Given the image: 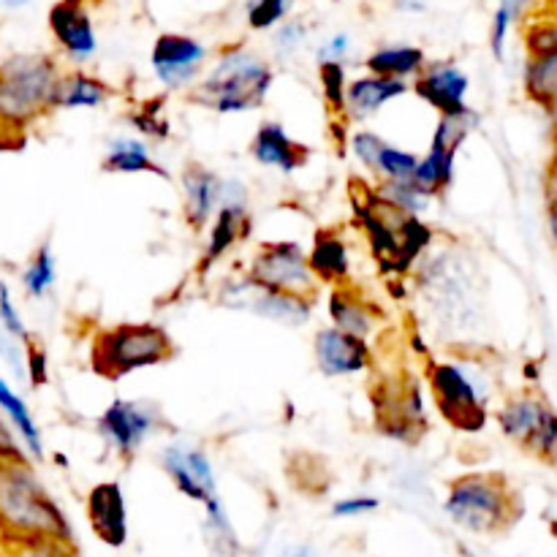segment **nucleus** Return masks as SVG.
Wrapping results in <instances>:
<instances>
[{"label":"nucleus","mask_w":557,"mask_h":557,"mask_svg":"<svg viewBox=\"0 0 557 557\" xmlns=\"http://www.w3.org/2000/svg\"><path fill=\"white\" fill-rule=\"evenodd\" d=\"M330 319L337 330L351 332L357 337H370L375 326L384 321V310L348 283V286H337L330 292Z\"/></svg>","instance_id":"nucleus-22"},{"label":"nucleus","mask_w":557,"mask_h":557,"mask_svg":"<svg viewBox=\"0 0 557 557\" xmlns=\"http://www.w3.org/2000/svg\"><path fill=\"white\" fill-rule=\"evenodd\" d=\"M348 47H351V41H348L346 33H337L335 38H330V44H326V47H321V52H319L321 63H330V60L332 63H341V60L346 58Z\"/></svg>","instance_id":"nucleus-46"},{"label":"nucleus","mask_w":557,"mask_h":557,"mask_svg":"<svg viewBox=\"0 0 557 557\" xmlns=\"http://www.w3.org/2000/svg\"><path fill=\"white\" fill-rule=\"evenodd\" d=\"M0 462H9V466H27V457L22 451V446L16 444L14 435L9 433L3 422H0Z\"/></svg>","instance_id":"nucleus-44"},{"label":"nucleus","mask_w":557,"mask_h":557,"mask_svg":"<svg viewBox=\"0 0 557 557\" xmlns=\"http://www.w3.org/2000/svg\"><path fill=\"white\" fill-rule=\"evenodd\" d=\"M389 145L386 139H381L379 134H373V131H359V134H354L351 139V150L354 156L359 158V163H362L368 172H379V158L381 152H384V147Z\"/></svg>","instance_id":"nucleus-38"},{"label":"nucleus","mask_w":557,"mask_h":557,"mask_svg":"<svg viewBox=\"0 0 557 557\" xmlns=\"http://www.w3.org/2000/svg\"><path fill=\"white\" fill-rule=\"evenodd\" d=\"M294 0H250L248 3V25L253 30H270L286 20Z\"/></svg>","instance_id":"nucleus-37"},{"label":"nucleus","mask_w":557,"mask_h":557,"mask_svg":"<svg viewBox=\"0 0 557 557\" xmlns=\"http://www.w3.org/2000/svg\"><path fill=\"white\" fill-rule=\"evenodd\" d=\"M544 210H547L549 237H553L557 248V166H553V163H549L547 174H544Z\"/></svg>","instance_id":"nucleus-42"},{"label":"nucleus","mask_w":557,"mask_h":557,"mask_svg":"<svg viewBox=\"0 0 557 557\" xmlns=\"http://www.w3.org/2000/svg\"><path fill=\"white\" fill-rule=\"evenodd\" d=\"M468 76L451 63H433L413 79V92L428 107H433L441 117L473 120V109L468 107Z\"/></svg>","instance_id":"nucleus-15"},{"label":"nucleus","mask_w":557,"mask_h":557,"mask_svg":"<svg viewBox=\"0 0 557 557\" xmlns=\"http://www.w3.org/2000/svg\"><path fill=\"white\" fill-rule=\"evenodd\" d=\"M351 207L384 277H403L411 272L419 256L433 245L435 234L422 218L392 205L379 188H370L362 180H351Z\"/></svg>","instance_id":"nucleus-1"},{"label":"nucleus","mask_w":557,"mask_h":557,"mask_svg":"<svg viewBox=\"0 0 557 557\" xmlns=\"http://www.w3.org/2000/svg\"><path fill=\"white\" fill-rule=\"evenodd\" d=\"M232 297H221L223 305H232V308L239 310H250L256 315H264V319L281 321V324H302L308 321L310 310H313V302L299 297H288V294H277L270 292V288L256 286L253 281L243 277L239 283H234Z\"/></svg>","instance_id":"nucleus-17"},{"label":"nucleus","mask_w":557,"mask_h":557,"mask_svg":"<svg viewBox=\"0 0 557 557\" xmlns=\"http://www.w3.org/2000/svg\"><path fill=\"white\" fill-rule=\"evenodd\" d=\"M424 379H428L435 408L449 428L460 433H482L487 428V389L479 386L462 364L430 359Z\"/></svg>","instance_id":"nucleus-7"},{"label":"nucleus","mask_w":557,"mask_h":557,"mask_svg":"<svg viewBox=\"0 0 557 557\" xmlns=\"http://www.w3.org/2000/svg\"><path fill=\"white\" fill-rule=\"evenodd\" d=\"M310 270L321 286H348L351 281V261H348L346 239L335 228H319L313 237V248L308 253Z\"/></svg>","instance_id":"nucleus-23"},{"label":"nucleus","mask_w":557,"mask_h":557,"mask_svg":"<svg viewBox=\"0 0 557 557\" xmlns=\"http://www.w3.org/2000/svg\"><path fill=\"white\" fill-rule=\"evenodd\" d=\"M375 411V428L386 438L417 444L428 433V413H424L419 381L408 370L381 375L370 392Z\"/></svg>","instance_id":"nucleus-8"},{"label":"nucleus","mask_w":557,"mask_h":557,"mask_svg":"<svg viewBox=\"0 0 557 557\" xmlns=\"http://www.w3.org/2000/svg\"><path fill=\"white\" fill-rule=\"evenodd\" d=\"M131 123L141 131L150 139H166L172 134L169 128V120L163 117V98H152V101H145L134 114H131Z\"/></svg>","instance_id":"nucleus-36"},{"label":"nucleus","mask_w":557,"mask_h":557,"mask_svg":"<svg viewBox=\"0 0 557 557\" xmlns=\"http://www.w3.org/2000/svg\"><path fill=\"white\" fill-rule=\"evenodd\" d=\"M313 354L319 370L330 379L364 373L373 368V348L368 346V337H357L337 326H324L315 332Z\"/></svg>","instance_id":"nucleus-16"},{"label":"nucleus","mask_w":557,"mask_h":557,"mask_svg":"<svg viewBox=\"0 0 557 557\" xmlns=\"http://www.w3.org/2000/svg\"><path fill=\"white\" fill-rule=\"evenodd\" d=\"M0 411H3L5 417H9V422L14 424V430L20 433V438H22V444H25L27 455H30L33 460H41L44 457L41 430H38L33 413L27 411L25 400H22V397L16 395V392L11 389L3 379H0Z\"/></svg>","instance_id":"nucleus-29"},{"label":"nucleus","mask_w":557,"mask_h":557,"mask_svg":"<svg viewBox=\"0 0 557 557\" xmlns=\"http://www.w3.org/2000/svg\"><path fill=\"white\" fill-rule=\"evenodd\" d=\"M319 79L321 90H324V101L330 107L332 117H337L341 123H348L346 114V96H348V82H346V69L343 63H321L319 65Z\"/></svg>","instance_id":"nucleus-31"},{"label":"nucleus","mask_w":557,"mask_h":557,"mask_svg":"<svg viewBox=\"0 0 557 557\" xmlns=\"http://www.w3.org/2000/svg\"><path fill=\"white\" fill-rule=\"evenodd\" d=\"M114 98V90L98 76L85 71H71L60 76L58 92H54V109H96Z\"/></svg>","instance_id":"nucleus-25"},{"label":"nucleus","mask_w":557,"mask_h":557,"mask_svg":"<svg viewBox=\"0 0 557 557\" xmlns=\"http://www.w3.org/2000/svg\"><path fill=\"white\" fill-rule=\"evenodd\" d=\"M49 30L63 52L76 63H85L96 54L98 41L85 0H58L49 9Z\"/></svg>","instance_id":"nucleus-18"},{"label":"nucleus","mask_w":557,"mask_h":557,"mask_svg":"<svg viewBox=\"0 0 557 557\" xmlns=\"http://www.w3.org/2000/svg\"><path fill=\"white\" fill-rule=\"evenodd\" d=\"M60 69L49 54H14L0 63V125L25 131L54 109Z\"/></svg>","instance_id":"nucleus-4"},{"label":"nucleus","mask_w":557,"mask_h":557,"mask_svg":"<svg viewBox=\"0 0 557 557\" xmlns=\"http://www.w3.org/2000/svg\"><path fill=\"white\" fill-rule=\"evenodd\" d=\"M103 172L109 174H156V177L169 180V172H163V166H158L152 161V156L147 152L145 141L139 139H114L109 145L107 158H103Z\"/></svg>","instance_id":"nucleus-28"},{"label":"nucleus","mask_w":557,"mask_h":557,"mask_svg":"<svg viewBox=\"0 0 557 557\" xmlns=\"http://www.w3.org/2000/svg\"><path fill=\"white\" fill-rule=\"evenodd\" d=\"M525 92L536 107H542L557 125V52L528 58Z\"/></svg>","instance_id":"nucleus-27"},{"label":"nucleus","mask_w":557,"mask_h":557,"mask_svg":"<svg viewBox=\"0 0 557 557\" xmlns=\"http://www.w3.org/2000/svg\"><path fill=\"white\" fill-rule=\"evenodd\" d=\"M248 281L261 288H270V292L308 299V302H315L321 286L310 270L302 245L292 243V239L261 243L248 267Z\"/></svg>","instance_id":"nucleus-10"},{"label":"nucleus","mask_w":557,"mask_h":557,"mask_svg":"<svg viewBox=\"0 0 557 557\" xmlns=\"http://www.w3.org/2000/svg\"><path fill=\"white\" fill-rule=\"evenodd\" d=\"M33 555L36 557H74L69 547L52 542H33Z\"/></svg>","instance_id":"nucleus-47"},{"label":"nucleus","mask_w":557,"mask_h":557,"mask_svg":"<svg viewBox=\"0 0 557 557\" xmlns=\"http://www.w3.org/2000/svg\"><path fill=\"white\" fill-rule=\"evenodd\" d=\"M5 5H22V3H27V0H3Z\"/></svg>","instance_id":"nucleus-49"},{"label":"nucleus","mask_w":557,"mask_h":557,"mask_svg":"<svg viewBox=\"0 0 557 557\" xmlns=\"http://www.w3.org/2000/svg\"><path fill=\"white\" fill-rule=\"evenodd\" d=\"M381 194L392 201V205L403 207L406 212H413V215H422L430 207V196L424 194L419 185H413V180H403V183H381Z\"/></svg>","instance_id":"nucleus-35"},{"label":"nucleus","mask_w":557,"mask_h":557,"mask_svg":"<svg viewBox=\"0 0 557 557\" xmlns=\"http://www.w3.org/2000/svg\"><path fill=\"white\" fill-rule=\"evenodd\" d=\"M379 506L381 500L373 498V495H354V498L335 500V506H332V517H335V520H354V517L370 515V511H375Z\"/></svg>","instance_id":"nucleus-41"},{"label":"nucleus","mask_w":557,"mask_h":557,"mask_svg":"<svg viewBox=\"0 0 557 557\" xmlns=\"http://www.w3.org/2000/svg\"><path fill=\"white\" fill-rule=\"evenodd\" d=\"M272 74L270 65L245 47H232L221 54L215 69L190 90V101L221 114L250 112L261 107L270 92Z\"/></svg>","instance_id":"nucleus-5"},{"label":"nucleus","mask_w":557,"mask_h":557,"mask_svg":"<svg viewBox=\"0 0 557 557\" xmlns=\"http://www.w3.org/2000/svg\"><path fill=\"white\" fill-rule=\"evenodd\" d=\"M528 0H500L498 9L493 16V30H490V47H493L495 60H504L506 54V36H509V27L515 25L517 16L522 14Z\"/></svg>","instance_id":"nucleus-34"},{"label":"nucleus","mask_w":557,"mask_h":557,"mask_svg":"<svg viewBox=\"0 0 557 557\" xmlns=\"http://www.w3.org/2000/svg\"><path fill=\"white\" fill-rule=\"evenodd\" d=\"M364 69L375 76H386V79H417L424 69H428V54L424 49L411 47V44H400V47H381L373 54H368Z\"/></svg>","instance_id":"nucleus-26"},{"label":"nucleus","mask_w":557,"mask_h":557,"mask_svg":"<svg viewBox=\"0 0 557 557\" xmlns=\"http://www.w3.org/2000/svg\"><path fill=\"white\" fill-rule=\"evenodd\" d=\"M277 557H313V549H310L308 544H292V547L283 549Z\"/></svg>","instance_id":"nucleus-48"},{"label":"nucleus","mask_w":557,"mask_h":557,"mask_svg":"<svg viewBox=\"0 0 557 557\" xmlns=\"http://www.w3.org/2000/svg\"><path fill=\"white\" fill-rule=\"evenodd\" d=\"M408 90H411L408 82L386 79V76H375V74L359 76V79L348 82V96H346L348 123H351V120L373 117L384 103L406 96Z\"/></svg>","instance_id":"nucleus-24"},{"label":"nucleus","mask_w":557,"mask_h":557,"mask_svg":"<svg viewBox=\"0 0 557 557\" xmlns=\"http://www.w3.org/2000/svg\"><path fill=\"white\" fill-rule=\"evenodd\" d=\"M22 286L30 294L33 299H41L49 288L54 286V259L49 245L44 243L41 248L33 253V259L27 261L25 272H22Z\"/></svg>","instance_id":"nucleus-32"},{"label":"nucleus","mask_w":557,"mask_h":557,"mask_svg":"<svg viewBox=\"0 0 557 557\" xmlns=\"http://www.w3.org/2000/svg\"><path fill=\"white\" fill-rule=\"evenodd\" d=\"M0 324H3L5 335L9 337H16V341H30V335H27L25 324H22L20 313H16L14 302H11V292L9 286H5L3 281H0Z\"/></svg>","instance_id":"nucleus-40"},{"label":"nucleus","mask_w":557,"mask_h":557,"mask_svg":"<svg viewBox=\"0 0 557 557\" xmlns=\"http://www.w3.org/2000/svg\"><path fill=\"white\" fill-rule=\"evenodd\" d=\"M27 370H30L33 386L47 384V354H44V348L33 341H27Z\"/></svg>","instance_id":"nucleus-43"},{"label":"nucleus","mask_w":557,"mask_h":557,"mask_svg":"<svg viewBox=\"0 0 557 557\" xmlns=\"http://www.w3.org/2000/svg\"><path fill=\"white\" fill-rule=\"evenodd\" d=\"M0 522L11 531L25 533L33 542L71 547V539H74L65 515L27 471V466L0 462Z\"/></svg>","instance_id":"nucleus-3"},{"label":"nucleus","mask_w":557,"mask_h":557,"mask_svg":"<svg viewBox=\"0 0 557 557\" xmlns=\"http://www.w3.org/2000/svg\"><path fill=\"white\" fill-rule=\"evenodd\" d=\"M471 123L473 120H438V128H435L433 141H430L428 156L419 158L417 174H413V185H419L430 199H435V196L449 190L451 180H455L457 150H460L462 141H466Z\"/></svg>","instance_id":"nucleus-12"},{"label":"nucleus","mask_w":557,"mask_h":557,"mask_svg":"<svg viewBox=\"0 0 557 557\" xmlns=\"http://www.w3.org/2000/svg\"><path fill=\"white\" fill-rule=\"evenodd\" d=\"M87 520L107 547H123L128 539V515L123 487L117 482H101L87 493Z\"/></svg>","instance_id":"nucleus-19"},{"label":"nucleus","mask_w":557,"mask_h":557,"mask_svg":"<svg viewBox=\"0 0 557 557\" xmlns=\"http://www.w3.org/2000/svg\"><path fill=\"white\" fill-rule=\"evenodd\" d=\"M158 424H161V417L152 408L131 400H114L98 419V433L123 460H131Z\"/></svg>","instance_id":"nucleus-14"},{"label":"nucleus","mask_w":557,"mask_h":557,"mask_svg":"<svg viewBox=\"0 0 557 557\" xmlns=\"http://www.w3.org/2000/svg\"><path fill=\"white\" fill-rule=\"evenodd\" d=\"M253 232V221L248 215V196H245V185L237 180H226L223 185V205L215 212V221H212L210 239H207V248L201 253L199 267H196V275L205 277L234 245L245 243Z\"/></svg>","instance_id":"nucleus-11"},{"label":"nucleus","mask_w":557,"mask_h":557,"mask_svg":"<svg viewBox=\"0 0 557 557\" xmlns=\"http://www.w3.org/2000/svg\"><path fill=\"white\" fill-rule=\"evenodd\" d=\"M500 433L536 460L557 462V411L542 395L522 392L509 397L495 413Z\"/></svg>","instance_id":"nucleus-9"},{"label":"nucleus","mask_w":557,"mask_h":557,"mask_svg":"<svg viewBox=\"0 0 557 557\" xmlns=\"http://www.w3.org/2000/svg\"><path fill=\"white\" fill-rule=\"evenodd\" d=\"M207 47L196 41L194 36H183V33H161L152 44L150 63L158 79L169 87V90H185L199 79L201 69H205Z\"/></svg>","instance_id":"nucleus-13"},{"label":"nucleus","mask_w":557,"mask_h":557,"mask_svg":"<svg viewBox=\"0 0 557 557\" xmlns=\"http://www.w3.org/2000/svg\"><path fill=\"white\" fill-rule=\"evenodd\" d=\"M250 156L261 163V166L281 169L283 174H294L310 161V147L299 145L286 134L283 123L267 120L259 125L253 141H250Z\"/></svg>","instance_id":"nucleus-21"},{"label":"nucleus","mask_w":557,"mask_h":557,"mask_svg":"<svg viewBox=\"0 0 557 557\" xmlns=\"http://www.w3.org/2000/svg\"><path fill=\"white\" fill-rule=\"evenodd\" d=\"M223 185L226 180L218 177L212 169L201 163H188L183 172V201H185V221L194 232H201L207 223L215 218L223 205Z\"/></svg>","instance_id":"nucleus-20"},{"label":"nucleus","mask_w":557,"mask_h":557,"mask_svg":"<svg viewBox=\"0 0 557 557\" xmlns=\"http://www.w3.org/2000/svg\"><path fill=\"white\" fill-rule=\"evenodd\" d=\"M172 335L161 324L136 321V324H114L92 337L90 368L107 381H120L136 370L158 368L174 359Z\"/></svg>","instance_id":"nucleus-6"},{"label":"nucleus","mask_w":557,"mask_h":557,"mask_svg":"<svg viewBox=\"0 0 557 557\" xmlns=\"http://www.w3.org/2000/svg\"><path fill=\"white\" fill-rule=\"evenodd\" d=\"M444 509L455 525L476 536H498L522 515L520 493L504 473H462L449 484Z\"/></svg>","instance_id":"nucleus-2"},{"label":"nucleus","mask_w":557,"mask_h":557,"mask_svg":"<svg viewBox=\"0 0 557 557\" xmlns=\"http://www.w3.org/2000/svg\"><path fill=\"white\" fill-rule=\"evenodd\" d=\"M417 166L419 158L413 152L400 150L395 145H386L379 158V172H375V177H381V183H403V180H413Z\"/></svg>","instance_id":"nucleus-33"},{"label":"nucleus","mask_w":557,"mask_h":557,"mask_svg":"<svg viewBox=\"0 0 557 557\" xmlns=\"http://www.w3.org/2000/svg\"><path fill=\"white\" fill-rule=\"evenodd\" d=\"M462 557H479V555H473V553H468V549H462Z\"/></svg>","instance_id":"nucleus-50"},{"label":"nucleus","mask_w":557,"mask_h":557,"mask_svg":"<svg viewBox=\"0 0 557 557\" xmlns=\"http://www.w3.org/2000/svg\"><path fill=\"white\" fill-rule=\"evenodd\" d=\"M302 38H305V27L299 25V22H288V25H281V30H277V36H275L277 52L292 54L294 49L299 47V41H302Z\"/></svg>","instance_id":"nucleus-45"},{"label":"nucleus","mask_w":557,"mask_h":557,"mask_svg":"<svg viewBox=\"0 0 557 557\" xmlns=\"http://www.w3.org/2000/svg\"><path fill=\"white\" fill-rule=\"evenodd\" d=\"M161 466H163V471L169 473V479L174 482V487H177L180 493L185 495V498L196 500V504H201L205 509H207V506L215 504V500H221L218 495H207L205 490L196 484L194 473H190L188 462H185L183 446H166V449L161 451Z\"/></svg>","instance_id":"nucleus-30"},{"label":"nucleus","mask_w":557,"mask_h":557,"mask_svg":"<svg viewBox=\"0 0 557 557\" xmlns=\"http://www.w3.org/2000/svg\"><path fill=\"white\" fill-rule=\"evenodd\" d=\"M525 47H528V52H531V58L557 52V20L542 22V25H533L531 30L525 33Z\"/></svg>","instance_id":"nucleus-39"}]
</instances>
